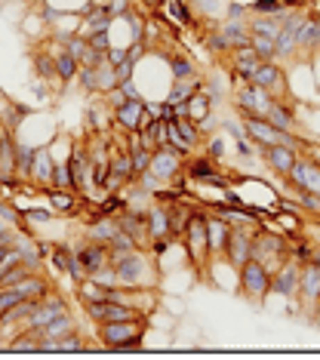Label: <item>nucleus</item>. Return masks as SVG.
<instances>
[{
	"mask_svg": "<svg viewBox=\"0 0 320 360\" xmlns=\"http://www.w3.org/2000/svg\"><path fill=\"white\" fill-rule=\"evenodd\" d=\"M265 120L280 133H302L298 129V117H296V105L293 99H274V105L268 108Z\"/></svg>",
	"mask_w": 320,
	"mask_h": 360,
	"instance_id": "obj_19",
	"label": "nucleus"
},
{
	"mask_svg": "<svg viewBox=\"0 0 320 360\" xmlns=\"http://www.w3.org/2000/svg\"><path fill=\"white\" fill-rule=\"evenodd\" d=\"M115 275L120 286H160V265L151 249H133V253L115 259Z\"/></svg>",
	"mask_w": 320,
	"mask_h": 360,
	"instance_id": "obj_2",
	"label": "nucleus"
},
{
	"mask_svg": "<svg viewBox=\"0 0 320 360\" xmlns=\"http://www.w3.org/2000/svg\"><path fill=\"white\" fill-rule=\"evenodd\" d=\"M231 234V222H225L222 215L206 210V237H210V259L225 256V243H228Z\"/></svg>",
	"mask_w": 320,
	"mask_h": 360,
	"instance_id": "obj_21",
	"label": "nucleus"
},
{
	"mask_svg": "<svg viewBox=\"0 0 320 360\" xmlns=\"http://www.w3.org/2000/svg\"><path fill=\"white\" fill-rule=\"evenodd\" d=\"M274 105V96L259 83H240L234 86V111L240 117H265L268 108Z\"/></svg>",
	"mask_w": 320,
	"mask_h": 360,
	"instance_id": "obj_5",
	"label": "nucleus"
},
{
	"mask_svg": "<svg viewBox=\"0 0 320 360\" xmlns=\"http://www.w3.org/2000/svg\"><path fill=\"white\" fill-rule=\"evenodd\" d=\"M167 65H169V77H173V81H188V77L201 74V71H197V65H194V59H191V56H185V53H173L167 59Z\"/></svg>",
	"mask_w": 320,
	"mask_h": 360,
	"instance_id": "obj_28",
	"label": "nucleus"
},
{
	"mask_svg": "<svg viewBox=\"0 0 320 360\" xmlns=\"http://www.w3.org/2000/svg\"><path fill=\"white\" fill-rule=\"evenodd\" d=\"M185 176H188V182L212 185V188H222V191L228 188V179L219 170V161H212V157H206V154H191L188 161H185Z\"/></svg>",
	"mask_w": 320,
	"mask_h": 360,
	"instance_id": "obj_9",
	"label": "nucleus"
},
{
	"mask_svg": "<svg viewBox=\"0 0 320 360\" xmlns=\"http://www.w3.org/2000/svg\"><path fill=\"white\" fill-rule=\"evenodd\" d=\"M167 234H173V228H169V206L154 204L151 200V206H148V240H160V237H167ZM148 247H151V243H148Z\"/></svg>",
	"mask_w": 320,
	"mask_h": 360,
	"instance_id": "obj_22",
	"label": "nucleus"
},
{
	"mask_svg": "<svg viewBox=\"0 0 320 360\" xmlns=\"http://www.w3.org/2000/svg\"><path fill=\"white\" fill-rule=\"evenodd\" d=\"M62 43H65V49H68L71 56H74L77 62H83V59H87V53H90V43H87V38H81V34H68V38L62 40Z\"/></svg>",
	"mask_w": 320,
	"mask_h": 360,
	"instance_id": "obj_39",
	"label": "nucleus"
},
{
	"mask_svg": "<svg viewBox=\"0 0 320 360\" xmlns=\"http://www.w3.org/2000/svg\"><path fill=\"white\" fill-rule=\"evenodd\" d=\"M280 31V16H250V34H262V38H277Z\"/></svg>",
	"mask_w": 320,
	"mask_h": 360,
	"instance_id": "obj_34",
	"label": "nucleus"
},
{
	"mask_svg": "<svg viewBox=\"0 0 320 360\" xmlns=\"http://www.w3.org/2000/svg\"><path fill=\"white\" fill-rule=\"evenodd\" d=\"M117 83V74H115V68H111V62H102L99 65V96H105V92H111Z\"/></svg>",
	"mask_w": 320,
	"mask_h": 360,
	"instance_id": "obj_38",
	"label": "nucleus"
},
{
	"mask_svg": "<svg viewBox=\"0 0 320 360\" xmlns=\"http://www.w3.org/2000/svg\"><path fill=\"white\" fill-rule=\"evenodd\" d=\"M185 161H188L185 154H179V151L169 148V145H163V148H158L151 154V167H148V170H151L163 185H173V179L185 172Z\"/></svg>",
	"mask_w": 320,
	"mask_h": 360,
	"instance_id": "obj_14",
	"label": "nucleus"
},
{
	"mask_svg": "<svg viewBox=\"0 0 320 360\" xmlns=\"http://www.w3.org/2000/svg\"><path fill=\"white\" fill-rule=\"evenodd\" d=\"M259 222H234L231 225V234H228V243H225V259L240 268L246 259H253V228Z\"/></svg>",
	"mask_w": 320,
	"mask_h": 360,
	"instance_id": "obj_8",
	"label": "nucleus"
},
{
	"mask_svg": "<svg viewBox=\"0 0 320 360\" xmlns=\"http://www.w3.org/2000/svg\"><path fill=\"white\" fill-rule=\"evenodd\" d=\"M74 83L81 86V92H87V96H99V65H81Z\"/></svg>",
	"mask_w": 320,
	"mask_h": 360,
	"instance_id": "obj_33",
	"label": "nucleus"
},
{
	"mask_svg": "<svg viewBox=\"0 0 320 360\" xmlns=\"http://www.w3.org/2000/svg\"><path fill=\"white\" fill-rule=\"evenodd\" d=\"M222 3H231V0H222Z\"/></svg>",
	"mask_w": 320,
	"mask_h": 360,
	"instance_id": "obj_47",
	"label": "nucleus"
},
{
	"mask_svg": "<svg viewBox=\"0 0 320 360\" xmlns=\"http://www.w3.org/2000/svg\"><path fill=\"white\" fill-rule=\"evenodd\" d=\"M87 43L92 49H99V53H108L115 43H111V31H92V34H87Z\"/></svg>",
	"mask_w": 320,
	"mask_h": 360,
	"instance_id": "obj_42",
	"label": "nucleus"
},
{
	"mask_svg": "<svg viewBox=\"0 0 320 360\" xmlns=\"http://www.w3.org/2000/svg\"><path fill=\"white\" fill-rule=\"evenodd\" d=\"M148 111H145V99H126L124 105L115 108V129L117 133H133L148 124Z\"/></svg>",
	"mask_w": 320,
	"mask_h": 360,
	"instance_id": "obj_17",
	"label": "nucleus"
},
{
	"mask_svg": "<svg viewBox=\"0 0 320 360\" xmlns=\"http://www.w3.org/2000/svg\"><path fill=\"white\" fill-rule=\"evenodd\" d=\"M71 167V179H74V191L81 197H90L92 188V157H90V145L87 142H71V154L65 157Z\"/></svg>",
	"mask_w": 320,
	"mask_h": 360,
	"instance_id": "obj_6",
	"label": "nucleus"
},
{
	"mask_svg": "<svg viewBox=\"0 0 320 360\" xmlns=\"http://www.w3.org/2000/svg\"><path fill=\"white\" fill-rule=\"evenodd\" d=\"M111 68H115V74H117V83H126V81H133V77H136V62H133L130 56H126L124 62L111 65Z\"/></svg>",
	"mask_w": 320,
	"mask_h": 360,
	"instance_id": "obj_43",
	"label": "nucleus"
},
{
	"mask_svg": "<svg viewBox=\"0 0 320 360\" xmlns=\"http://www.w3.org/2000/svg\"><path fill=\"white\" fill-rule=\"evenodd\" d=\"M47 265L56 271V275L68 277L71 286H77L83 277H87L83 275V268L77 265V256H74V247H71V243H53L49 253H47Z\"/></svg>",
	"mask_w": 320,
	"mask_h": 360,
	"instance_id": "obj_11",
	"label": "nucleus"
},
{
	"mask_svg": "<svg viewBox=\"0 0 320 360\" xmlns=\"http://www.w3.org/2000/svg\"><path fill=\"white\" fill-rule=\"evenodd\" d=\"M111 172L120 176L124 182H133V179H136V172H133V157H130V151L120 145V142L115 145V151H111Z\"/></svg>",
	"mask_w": 320,
	"mask_h": 360,
	"instance_id": "obj_29",
	"label": "nucleus"
},
{
	"mask_svg": "<svg viewBox=\"0 0 320 360\" xmlns=\"http://www.w3.org/2000/svg\"><path fill=\"white\" fill-rule=\"evenodd\" d=\"M142 3H148V10H154V6H163V0H142Z\"/></svg>",
	"mask_w": 320,
	"mask_h": 360,
	"instance_id": "obj_46",
	"label": "nucleus"
},
{
	"mask_svg": "<svg viewBox=\"0 0 320 360\" xmlns=\"http://www.w3.org/2000/svg\"><path fill=\"white\" fill-rule=\"evenodd\" d=\"M188 117L194 120V124H203V120L212 117V99L203 92V86H201V92H194V96L188 99Z\"/></svg>",
	"mask_w": 320,
	"mask_h": 360,
	"instance_id": "obj_31",
	"label": "nucleus"
},
{
	"mask_svg": "<svg viewBox=\"0 0 320 360\" xmlns=\"http://www.w3.org/2000/svg\"><path fill=\"white\" fill-rule=\"evenodd\" d=\"M53 163H56V157H53V142L49 145H40L37 148V157H34V170H31V182L34 185H49V176H53Z\"/></svg>",
	"mask_w": 320,
	"mask_h": 360,
	"instance_id": "obj_23",
	"label": "nucleus"
},
{
	"mask_svg": "<svg viewBox=\"0 0 320 360\" xmlns=\"http://www.w3.org/2000/svg\"><path fill=\"white\" fill-rule=\"evenodd\" d=\"M219 31L228 38L231 43V49L234 47H246V43L253 40V34H250V22H234V19H222L219 22Z\"/></svg>",
	"mask_w": 320,
	"mask_h": 360,
	"instance_id": "obj_27",
	"label": "nucleus"
},
{
	"mask_svg": "<svg viewBox=\"0 0 320 360\" xmlns=\"http://www.w3.org/2000/svg\"><path fill=\"white\" fill-rule=\"evenodd\" d=\"M167 16L173 19L176 25H194V19H197L185 0H169V3H167Z\"/></svg>",
	"mask_w": 320,
	"mask_h": 360,
	"instance_id": "obj_37",
	"label": "nucleus"
},
{
	"mask_svg": "<svg viewBox=\"0 0 320 360\" xmlns=\"http://www.w3.org/2000/svg\"><path fill=\"white\" fill-rule=\"evenodd\" d=\"M250 47L255 49V53H259V59H274V62H277V47H274V40H271V38H262V34H253Z\"/></svg>",
	"mask_w": 320,
	"mask_h": 360,
	"instance_id": "obj_40",
	"label": "nucleus"
},
{
	"mask_svg": "<svg viewBox=\"0 0 320 360\" xmlns=\"http://www.w3.org/2000/svg\"><path fill=\"white\" fill-rule=\"evenodd\" d=\"M151 154H154L151 148H136V151H130V157H133V172H136V176L148 172V167H151Z\"/></svg>",
	"mask_w": 320,
	"mask_h": 360,
	"instance_id": "obj_41",
	"label": "nucleus"
},
{
	"mask_svg": "<svg viewBox=\"0 0 320 360\" xmlns=\"http://www.w3.org/2000/svg\"><path fill=\"white\" fill-rule=\"evenodd\" d=\"M182 247L188 253L191 268L203 271L210 265V237H206V206L203 204L194 206V213H191L188 225L182 231Z\"/></svg>",
	"mask_w": 320,
	"mask_h": 360,
	"instance_id": "obj_3",
	"label": "nucleus"
},
{
	"mask_svg": "<svg viewBox=\"0 0 320 360\" xmlns=\"http://www.w3.org/2000/svg\"><path fill=\"white\" fill-rule=\"evenodd\" d=\"M173 124H176V129L182 133V139L188 142V148H191V151H197V148L203 145V129L197 126L191 117H176Z\"/></svg>",
	"mask_w": 320,
	"mask_h": 360,
	"instance_id": "obj_32",
	"label": "nucleus"
},
{
	"mask_svg": "<svg viewBox=\"0 0 320 360\" xmlns=\"http://www.w3.org/2000/svg\"><path fill=\"white\" fill-rule=\"evenodd\" d=\"M259 157H262V163H265V167L274 172V176L287 179L289 170H293L296 161H298V148L296 145H283V142H280V145L259 148Z\"/></svg>",
	"mask_w": 320,
	"mask_h": 360,
	"instance_id": "obj_15",
	"label": "nucleus"
},
{
	"mask_svg": "<svg viewBox=\"0 0 320 360\" xmlns=\"http://www.w3.org/2000/svg\"><path fill=\"white\" fill-rule=\"evenodd\" d=\"M250 83L265 86V90L271 92L274 99H289V83H287V68H283V62L262 59V62L253 68Z\"/></svg>",
	"mask_w": 320,
	"mask_h": 360,
	"instance_id": "obj_7",
	"label": "nucleus"
},
{
	"mask_svg": "<svg viewBox=\"0 0 320 360\" xmlns=\"http://www.w3.org/2000/svg\"><path fill=\"white\" fill-rule=\"evenodd\" d=\"M203 154H206V157H212V161H222V154H225V142L216 136V139H212L210 145H206Z\"/></svg>",
	"mask_w": 320,
	"mask_h": 360,
	"instance_id": "obj_45",
	"label": "nucleus"
},
{
	"mask_svg": "<svg viewBox=\"0 0 320 360\" xmlns=\"http://www.w3.org/2000/svg\"><path fill=\"white\" fill-rule=\"evenodd\" d=\"M40 194L47 197L49 210H53L56 215H77V210H81V194H74L68 188H53V185H44Z\"/></svg>",
	"mask_w": 320,
	"mask_h": 360,
	"instance_id": "obj_20",
	"label": "nucleus"
},
{
	"mask_svg": "<svg viewBox=\"0 0 320 360\" xmlns=\"http://www.w3.org/2000/svg\"><path fill=\"white\" fill-rule=\"evenodd\" d=\"M74 256H77V265L83 268V275H87V277H96L99 271L111 265L108 247L99 243V240H92V237H83L81 243H74Z\"/></svg>",
	"mask_w": 320,
	"mask_h": 360,
	"instance_id": "obj_10",
	"label": "nucleus"
},
{
	"mask_svg": "<svg viewBox=\"0 0 320 360\" xmlns=\"http://www.w3.org/2000/svg\"><path fill=\"white\" fill-rule=\"evenodd\" d=\"M298 305H302L305 314L314 318L317 305H320V268L314 262L302 265V284H298Z\"/></svg>",
	"mask_w": 320,
	"mask_h": 360,
	"instance_id": "obj_16",
	"label": "nucleus"
},
{
	"mask_svg": "<svg viewBox=\"0 0 320 360\" xmlns=\"http://www.w3.org/2000/svg\"><path fill=\"white\" fill-rule=\"evenodd\" d=\"M237 293L253 305H265V299L271 296V271L259 259H246L237 268Z\"/></svg>",
	"mask_w": 320,
	"mask_h": 360,
	"instance_id": "obj_4",
	"label": "nucleus"
},
{
	"mask_svg": "<svg viewBox=\"0 0 320 360\" xmlns=\"http://www.w3.org/2000/svg\"><path fill=\"white\" fill-rule=\"evenodd\" d=\"M289 185V191H311V194H320V163L311 161V157L298 154L296 167L289 170V176L283 179Z\"/></svg>",
	"mask_w": 320,
	"mask_h": 360,
	"instance_id": "obj_13",
	"label": "nucleus"
},
{
	"mask_svg": "<svg viewBox=\"0 0 320 360\" xmlns=\"http://www.w3.org/2000/svg\"><path fill=\"white\" fill-rule=\"evenodd\" d=\"M49 185H53V188H68V191H74V179H71L68 161H56V163H53V176H49ZM74 194H77V191H74Z\"/></svg>",
	"mask_w": 320,
	"mask_h": 360,
	"instance_id": "obj_35",
	"label": "nucleus"
},
{
	"mask_svg": "<svg viewBox=\"0 0 320 360\" xmlns=\"http://www.w3.org/2000/svg\"><path fill=\"white\" fill-rule=\"evenodd\" d=\"M298 284H302V265L296 259H287L271 275V296H283L287 302L298 305Z\"/></svg>",
	"mask_w": 320,
	"mask_h": 360,
	"instance_id": "obj_12",
	"label": "nucleus"
},
{
	"mask_svg": "<svg viewBox=\"0 0 320 360\" xmlns=\"http://www.w3.org/2000/svg\"><path fill=\"white\" fill-rule=\"evenodd\" d=\"M250 13L253 16H283L287 13V3L283 0H250Z\"/></svg>",
	"mask_w": 320,
	"mask_h": 360,
	"instance_id": "obj_36",
	"label": "nucleus"
},
{
	"mask_svg": "<svg viewBox=\"0 0 320 360\" xmlns=\"http://www.w3.org/2000/svg\"><path fill=\"white\" fill-rule=\"evenodd\" d=\"M206 81L201 74H194V77H188V81H173L169 83V92H167V102H173V105H179V102H188L194 92H201V86Z\"/></svg>",
	"mask_w": 320,
	"mask_h": 360,
	"instance_id": "obj_26",
	"label": "nucleus"
},
{
	"mask_svg": "<svg viewBox=\"0 0 320 360\" xmlns=\"http://www.w3.org/2000/svg\"><path fill=\"white\" fill-rule=\"evenodd\" d=\"M296 47H298V62L302 59H311L314 53H320V16L308 13L296 34Z\"/></svg>",
	"mask_w": 320,
	"mask_h": 360,
	"instance_id": "obj_18",
	"label": "nucleus"
},
{
	"mask_svg": "<svg viewBox=\"0 0 320 360\" xmlns=\"http://www.w3.org/2000/svg\"><path fill=\"white\" fill-rule=\"evenodd\" d=\"M234 148H237V154H244V157H253V154H259V148H255V145H253L250 139H246L244 133H240L237 139H234Z\"/></svg>",
	"mask_w": 320,
	"mask_h": 360,
	"instance_id": "obj_44",
	"label": "nucleus"
},
{
	"mask_svg": "<svg viewBox=\"0 0 320 360\" xmlns=\"http://www.w3.org/2000/svg\"><path fill=\"white\" fill-rule=\"evenodd\" d=\"M145 333H148V318L96 323L99 345L108 351H117V354H130V351L145 348Z\"/></svg>",
	"mask_w": 320,
	"mask_h": 360,
	"instance_id": "obj_1",
	"label": "nucleus"
},
{
	"mask_svg": "<svg viewBox=\"0 0 320 360\" xmlns=\"http://www.w3.org/2000/svg\"><path fill=\"white\" fill-rule=\"evenodd\" d=\"M34 74H37V81H49L56 86V56L49 53V49L40 47L37 53H34Z\"/></svg>",
	"mask_w": 320,
	"mask_h": 360,
	"instance_id": "obj_30",
	"label": "nucleus"
},
{
	"mask_svg": "<svg viewBox=\"0 0 320 360\" xmlns=\"http://www.w3.org/2000/svg\"><path fill=\"white\" fill-rule=\"evenodd\" d=\"M77 71H81V62L74 59V56L68 53V49H62V53H56V86H71L77 81Z\"/></svg>",
	"mask_w": 320,
	"mask_h": 360,
	"instance_id": "obj_24",
	"label": "nucleus"
},
{
	"mask_svg": "<svg viewBox=\"0 0 320 360\" xmlns=\"http://www.w3.org/2000/svg\"><path fill=\"white\" fill-rule=\"evenodd\" d=\"M34 157H37V145H31V142H25L22 136H16V176L22 179V182L31 179Z\"/></svg>",
	"mask_w": 320,
	"mask_h": 360,
	"instance_id": "obj_25",
	"label": "nucleus"
}]
</instances>
